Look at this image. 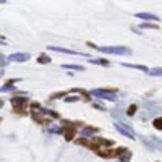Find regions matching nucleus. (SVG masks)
Wrapping results in <instances>:
<instances>
[{
	"label": "nucleus",
	"mask_w": 162,
	"mask_h": 162,
	"mask_svg": "<svg viewBox=\"0 0 162 162\" xmlns=\"http://www.w3.org/2000/svg\"><path fill=\"white\" fill-rule=\"evenodd\" d=\"M97 50H101L104 54H117V55H126L130 54V49L128 47H122V46H114V47H96Z\"/></svg>",
	"instance_id": "1"
},
{
	"label": "nucleus",
	"mask_w": 162,
	"mask_h": 162,
	"mask_svg": "<svg viewBox=\"0 0 162 162\" xmlns=\"http://www.w3.org/2000/svg\"><path fill=\"white\" fill-rule=\"evenodd\" d=\"M115 125V128H117V131H120L122 135H125L126 138H131V139H135L136 138V135H135V131H133L130 126H126V125H123L122 122H115L114 123Z\"/></svg>",
	"instance_id": "2"
},
{
	"label": "nucleus",
	"mask_w": 162,
	"mask_h": 162,
	"mask_svg": "<svg viewBox=\"0 0 162 162\" xmlns=\"http://www.w3.org/2000/svg\"><path fill=\"white\" fill-rule=\"evenodd\" d=\"M93 96L99 97V99H105V101H115L117 96L114 93H109V91H102V89H94L93 93H91Z\"/></svg>",
	"instance_id": "3"
},
{
	"label": "nucleus",
	"mask_w": 162,
	"mask_h": 162,
	"mask_svg": "<svg viewBox=\"0 0 162 162\" xmlns=\"http://www.w3.org/2000/svg\"><path fill=\"white\" fill-rule=\"evenodd\" d=\"M28 59H29V54H21V52H18V54H11L10 57H8L10 62H26Z\"/></svg>",
	"instance_id": "4"
},
{
	"label": "nucleus",
	"mask_w": 162,
	"mask_h": 162,
	"mask_svg": "<svg viewBox=\"0 0 162 162\" xmlns=\"http://www.w3.org/2000/svg\"><path fill=\"white\" fill-rule=\"evenodd\" d=\"M136 16L141 18V20H146V21H157L159 20V16L151 15V13H136Z\"/></svg>",
	"instance_id": "5"
},
{
	"label": "nucleus",
	"mask_w": 162,
	"mask_h": 162,
	"mask_svg": "<svg viewBox=\"0 0 162 162\" xmlns=\"http://www.w3.org/2000/svg\"><path fill=\"white\" fill-rule=\"evenodd\" d=\"M49 50H55V52H62V54H72L75 55V50H70V49H63V47H55V46H49Z\"/></svg>",
	"instance_id": "6"
},
{
	"label": "nucleus",
	"mask_w": 162,
	"mask_h": 162,
	"mask_svg": "<svg viewBox=\"0 0 162 162\" xmlns=\"http://www.w3.org/2000/svg\"><path fill=\"white\" fill-rule=\"evenodd\" d=\"M28 99L26 97H11V104L13 105H21V104H26Z\"/></svg>",
	"instance_id": "7"
},
{
	"label": "nucleus",
	"mask_w": 162,
	"mask_h": 162,
	"mask_svg": "<svg viewBox=\"0 0 162 162\" xmlns=\"http://www.w3.org/2000/svg\"><path fill=\"white\" fill-rule=\"evenodd\" d=\"M15 89V86H13V83H7V86H2L0 88V93H8V91Z\"/></svg>",
	"instance_id": "8"
},
{
	"label": "nucleus",
	"mask_w": 162,
	"mask_h": 162,
	"mask_svg": "<svg viewBox=\"0 0 162 162\" xmlns=\"http://www.w3.org/2000/svg\"><path fill=\"white\" fill-rule=\"evenodd\" d=\"M63 68H72V70H78V72H83V67L81 65H62Z\"/></svg>",
	"instance_id": "9"
},
{
	"label": "nucleus",
	"mask_w": 162,
	"mask_h": 162,
	"mask_svg": "<svg viewBox=\"0 0 162 162\" xmlns=\"http://www.w3.org/2000/svg\"><path fill=\"white\" fill-rule=\"evenodd\" d=\"M37 60H39L41 63H49V62H50V59H49L47 55H41V57H39Z\"/></svg>",
	"instance_id": "10"
},
{
	"label": "nucleus",
	"mask_w": 162,
	"mask_h": 162,
	"mask_svg": "<svg viewBox=\"0 0 162 162\" xmlns=\"http://www.w3.org/2000/svg\"><path fill=\"white\" fill-rule=\"evenodd\" d=\"M125 67H130V68H138V70H144V72H146V67H141V65H130V63H125Z\"/></svg>",
	"instance_id": "11"
},
{
	"label": "nucleus",
	"mask_w": 162,
	"mask_h": 162,
	"mask_svg": "<svg viewBox=\"0 0 162 162\" xmlns=\"http://www.w3.org/2000/svg\"><path fill=\"white\" fill-rule=\"evenodd\" d=\"M93 131H94V130L86 128V130H83V131H81V135H83V136H89V135H93Z\"/></svg>",
	"instance_id": "12"
},
{
	"label": "nucleus",
	"mask_w": 162,
	"mask_h": 162,
	"mask_svg": "<svg viewBox=\"0 0 162 162\" xmlns=\"http://www.w3.org/2000/svg\"><path fill=\"white\" fill-rule=\"evenodd\" d=\"M149 75H156V76H159L160 75V68H154V70H151V72H149Z\"/></svg>",
	"instance_id": "13"
},
{
	"label": "nucleus",
	"mask_w": 162,
	"mask_h": 162,
	"mask_svg": "<svg viewBox=\"0 0 162 162\" xmlns=\"http://www.w3.org/2000/svg\"><path fill=\"white\" fill-rule=\"evenodd\" d=\"M5 63H7L5 57H3V55H2V54H0V65H2V67H3V65H5Z\"/></svg>",
	"instance_id": "14"
},
{
	"label": "nucleus",
	"mask_w": 162,
	"mask_h": 162,
	"mask_svg": "<svg viewBox=\"0 0 162 162\" xmlns=\"http://www.w3.org/2000/svg\"><path fill=\"white\" fill-rule=\"evenodd\" d=\"M67 101H68V102H73V101H78V97H68Z\"/></svg>",
	"instance_id": "15"
},
{
	"label": "nucleus",
	"mask_w": 162,
	"mask_h": 162,
	"mask_svg": "<svg viewBox=\"0 0 162 162\" xmlns=\"http://www.w3.org/2000/svg\"><path fill=\"white\" fill-rule=\"evenodd\" d=\"M159 123H160V120H159V118H157V120H156V122H154V125H156V126H157V128H160V125H159Z\"/></svg>",
	"instance_id": "16"
},
{
	"label": "nucleus",
	"mask_w": 162,
	"mask_h": 162,
	"mask_svg": "<svg viewBox=\"0 0 162 162\" xmlns=\"http://www.w3.org/2000/svg\"><path fill=\"white\" fill-rule=\"evenodd\" d=\"M2 76H3V68L0 67V78H2Z\"/></svg>",
	"instance_id": "17"
},
{
	"label": "nucleus",
	"mask_w": 162,
	"mask_h": 162,
	"mask_svg": "<svg viewBox=\"0 0 162 162\" xmlns=\"http://www.w3.org/2000/svg\"><path fill=\"white\" fill-rule=\"evenodd\" d=\"M2 105H3V102H2V99H0V107H2Z\"/></svg>",
	"instance_id": "18"
}]
</instances>
